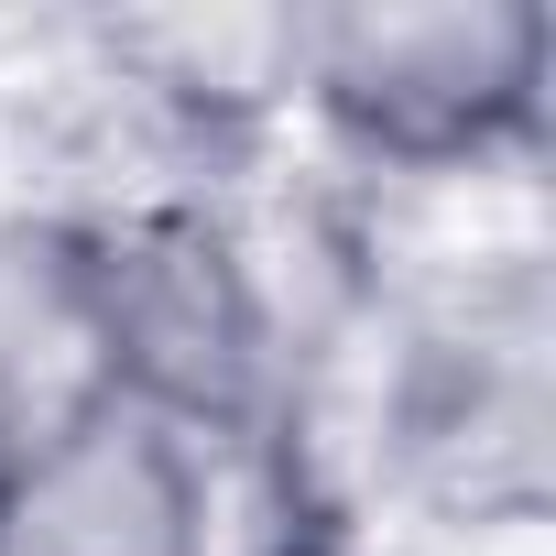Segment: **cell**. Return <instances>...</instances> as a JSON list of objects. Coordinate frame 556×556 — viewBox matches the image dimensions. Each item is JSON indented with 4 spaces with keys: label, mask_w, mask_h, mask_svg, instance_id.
I'll return each instance as SVG.
<instances>
[{
    "label": "cell",
    "mask_w": 556,
    "mask_h": 556,
    "mask_svg": "<svg viewBox=\"0 0 556 556\" xmlns=\"http://www.w3.org/2000/svg\"><path fill=\"white\" fill-rule=\"evenodd\" d=\"M0 556H218V458L77 382L0 437Z\"/></svg>",
    "instance_id": "277c9868"
},
{
    "label": "cell",
    "mask_w": 556,
    "mask_h": 556,
    "mask_svg": "<svg viewBox=\"0 0 556 556\" xmlns=\"http://www.w3.org/2000/svg\"><path fill=\"white\" fill-rule=\"evenodd\" d=\"M545 447H556V317L545 285L513 262L415 339L404 458L447 513L523 523L545 502Z\"/></svg>",
    "instance_id": "3957f363"
},
{
    "label": "cell",
    "mask_w": 556,
    "mask_h": 556,
    "mask_svg": "<svg viewBox=\"0 0 556 556\" xmlns=\"http://www.w3.org/2000/svg\"><path fill=\"white\" fill-rule=\"evenodd\" d=\"M545 77H556V23L534 0H404V12L361 0V12L285 23L273 88L328 131V153L404 186H458L534 153Z\"/></svg>",
    "instance_id": "7a4b0ae2"
},
{
    "label": "cell",
    "mask_w": 556,
    "mask_h": 556,
    "mask_svg": "<svg viewBox=\"0 0 556 556\" xmlns=\"http://www.w3.org/2000/svg\"><path fill=\"white\" fill-rule=\"evenodd\" d=\"M77 382L186 426L207 458L262 447L285 415V317L251 251L207 207H99L55 218Z\"/></svg>",
    "instance_id": "6da1fadb"
},
{
    "label": "cell",
    "mask_w": 556,
    "mask_h": 556,
    "mask_svg": "<svg viewBox=\"0 0 556 556\" xmlns=\"http://www.w3.org/2000/svg\"><path fill=\"white\" fill-rule=\"evenodd\" d=\"M66 393H77V328H66L55 218L0 207V437H23Z\"/></svg>",
    "instance_id": "5b68a950"
}]
</instances>
